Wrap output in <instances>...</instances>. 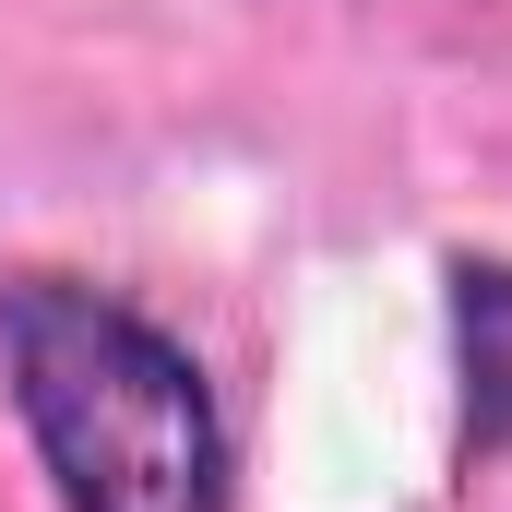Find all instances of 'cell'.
Here are the masks:
<instances>
[{
    "label": "cell",
    "mask_w": 512,
    "mask_h": 512,
    "mask_svg": "<svg viewBox=\"0 0 512 512\" xmlns=\"http://www.w3.org/2000/svg\"><path fill=\"white\" fill-rule=\"evenodd\" d=\"M0 370L60 512H227L203 358L84 274H0Z\"/></svg>",
    "instance_id": "1"
},
{
    "label": "cell",
    "mask_w": 512,
    "mask_h": 512,
    "mask_svg": "<svg viewBox=\"0 0 512 512\" xmlns=\"http://www.w3.org/2000/svg\"><path fill=\"white\" fill-rule=\"evenodd\" d=\"M453 358H465V477L512 465V262L453 251Z\"/></svg>",
    "instance_id": "2"
}]
</instances>
